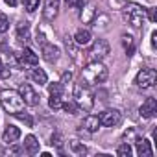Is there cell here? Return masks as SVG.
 I'll return each instance as SVG.
<instances>
[{
    "instance_id": "1",
    "label": "cell",
    "mask_w": 157,
    "mask_h": 157,
    "mask_svg": "<svg viewBox=\"0 0 157 157\" xmlns=\"http://www.w3.org/2000/svg\"><path fill=\"white\" fill-rule=\"evenodd\" d=\"M82 76H83V82L87 85L104 83L107 80V68L100 61H89V65H85L82 68Z\"/></svg>"
},
{
    "instance_id": "2",
    "label": "cell",
    "mask_w": 157,
    "mask_h": 157,
    "mask_svg": "<svg viewBox=\"0 0 157 157\" xmlns=\"http://www.w3.org/2000/svg\"><path fill=\"white\" fill-rule=\"evenodd\" d=\"M0 104H2V107L8 115H13V117L24 111V102H22L21 94L15 91H2L0 93Z\"/></svg>"
},
{
    "instance_id": "3",
    "label": "cell",
    "mask_w": 157,
    "mask_h": 157,
    "mask_svg": "<svg viewBox=\"0 0 157 157\" xmlns=\"http://www.w3.org/2000/svg\"><path fill=\"white\" fill-rule=\"evenodd\" d=\"M74 102L78 104V107H82L83 111H91L94 105V94L89 89L87 83H74Z\"/></svg>"
},
{
    "instance_id": "4",
    "label": "cell",
    "mask_w": 157,
    "mask_h": 157,
    "mask_svg": "<svg viewBox=\"0 0 157 157\" xmlns=\"http://www.w3.org/2000/svg\"><path fill=\"white\" fill-rule=\"evenodd\" d=\"M122 15L128 21V24H131L133 28H140L146 22V8H142L139 4H133V2H129V4L124 6Z\"/></svg>"
},
{
    "instance_id": "5",
    "label": "cell",
    "mask_w": 157,
    "mask_h": 157,
    "mask_svg": "<svg viewBox=\"0 0 157 157\" xmlns=\"http://www.w3.org/2000/svg\"><path fill=\"white\" fill-rule=\"evenodd\" d=\"M107 54H109V43L105 39H98L87 50V59L89 61H102Z\"/></svg>"
},
{
    "instance_id": "6",
    "label": "cell",
    "mask_w": 157,
    "mask_h": 157,
    "mask_svg": "<svg viewBox=\"0 0 157 157\" xmlns=\"http://www.w3.org/2000/svg\"><path fill=\"white\" fill-rule=\"evenodd\" d=\"M19 94H21L24 105L35 107V105L39 104V94H37V91H35L30 83H22V85L19 87Z\"/></svg>"
},
{
    "instance_id": "7",
    "label": "cell",
    "mask_w": 157,
    "mask_h": 157,
    "mask_svg": "<svg viewBox=\"0 0 157 157\" xmlns=\"http://www.w3.org/2000/svg\"><path fill=\"white\" fill-rule=\"evenodd\" d=\"M155 80H157V74L153 68H142L139 74H137V80L135 83L140 87V89H150L155 85Z\"/></svg>"
},
{
    "instance_id": "8",
    "label": "cell",
    "mask_w": 157,
    "mask_h": 157,
    "mask_svg": "<svg viewBox=\"0 0 157 157\" xmlns=\"http://www.w3.org/2000/svg\"><path fill=\"white\" fill-rule=\"evenodd\" d=\"M100 124L105 128H115L122 122V115L118 109H105L104 113H100Z\"/></svg>"
},
{
    "instance_id": "9",
    "label": "cell",
    "mask_w": 157,
    "mask_h": 157,
    "mask_svg": "<svg viewBox=\"0 0 157 157\" xmlns=\"http://www.w3.org/2000/svg\"><path fill=\"white\" fill-rule=\"evenodd\" d=\"M19 63H21L22 67H37L39 57H37V54H35L32 48H24V50L19 54Z\"/></svg>"
},
{
    "instance_id": "10",
    "label": "cell",
    "mask_w": 157,
    "mask_h": 157,
    "mask_svg": "<svg viewBox=\"0 0 157 157\" xmlns=\"http://www.w3.org/2000/svg\"><path fill=\"white\" fill-rule=\"evenodd\" d=\"M139 113H140V117H144V118H153L155 113H157V100H155V98H146V100L142 102Z\"/></svg>"
},
{
    "instance_id": "11",
    "label": "cell",
    "mask_w": 157,
    "mask_h": 157,
    "mask_svg": "<svg viewBox=\"0 0 157 157\" xmlns=\"http://www.w3.org/2000/svg\"><path fill=\"white\" fill-rule=\"evenodd\" d=\"M43 59L48 61V63H56V61L59 59V48L54 46V44L44 43V44H43Z\"/></svg>"
},
{
    "instance_id": "12",
    "label": "cell",
    "mask_w": 157,
    "mask_h": 157,
    "mask_svg": "<svg viewBox=\"0 0 157 157\" xmlns=\"http://www.w3.org/2000/svg\"><path fill=\"white\" fill-rule=\"evenodd\" d=\"M21 139V129L17 128V126H6V129H4V133H2V140L6 142V144H13L15 140H19Z\"/></svg>"
},
{
    "instance_id": "13",
    "label": "cell",
    "mask_w": 157,
    "mask_h": 157,
    "mask_svg": "<svg viewBox=\"0 0 157 157\" xmlns=\"http://www.w3.org/2000/svg\"><path fill=\"white\" fill-rule=\"evenodd\" d=\"M57 10H59V0H46L44 2V11H43L44 19L46 21H54L56 15H57Z\"/></svg>"
},
{
    "instance_id": "14",
    "label": "cell",
    "mask_w": 157,
    "mask_h": 157,
    "mask_svg": "<svg viewBox=\"0 0 157 157\" xmlns=\"http://www.w3.org/2000/svg\"><path fill=\"white\" fill-rule=\"evenodd\" d=\"M137 153L140 157H151L153 155V150H151V144L148 139H139L137 140Z\"/></svg>"
},
{
    "instance_id": "15",
    "label": "cell",
    "mask_w": 157,
    "mask_h": 157,
    "mask_svg": "<svg viewBox=\"0 0 157 157\" xmlns=\"http://www.w3.org/2000/svg\"><path fill=\"white\" fill-rule=\"evenodd\" d=\"M91 39H93L91 32H89V30H83V28H82V30H78L76 35H74V43H76L78 46H85V44H89Z\"/></svg>"
},
{
    "instance_id": "16",
    "label": "cell",
    "mask_w": 157,
    "mask_h": 157,
    "mask_svg": "<svg viewBox=\"0 0 157 157\" xmlns=\"http://www.w3.org/2000/svg\"><path fill=\"white\" fill-rule=\"evenodd\" d=\"M17 41L19 43H28L30 41V24L28 22H19V26H17Z\"/></svg>"
},
{
    "instance_id": "17",
    "label": "cell",
    "mask_w": 157,
    "mask_h": 157,
    "mask_svg": "<svg viewBox=\"0 0 157 157\" xmlns=\"http://www.w3.org/2000/svg\"><path fill=\"white\" fill-rule=\"evenodd\" d=\"M24 151L30 153V155L39 153V142H37V139H35L33 135H28V137L24 139Z\"/></svg>"
},
{
    "instance_id": "18",
    "label": "cell",
    "mask_w": 157,
    "mask_h": 157,
    "mask_svg": "<svg viewBox=\"0 0 157 157\" xmlns=\"http://www.w3.org/2000/svg\"><path fill=\"white\" fill-rule=\"evenodd\" d=\"M83 126H85V129L89 131V133H94L102 124H100V118H98V115H89V117H85V120H83Z\"/></svg>"
},
{
    "instance_id": "19",
    "label": "cell",
    "mask_w": 157,
    "mask_h": 157,
    "mask_svg": "<svg viewBox=\"0 0 157 157\" xmlns=\"http://www.w3.org/2000/svg\"><path fill=\"white\" fill-rule=\"evenodd\" d=\"M30 78H32L35 83H39V85H44L46 83V72L43 68H33L30 72Z\"/></svg>"
},
{
    "instance_id": "20",
    "label": "cell",
    "mask_w": 157,
    "mask_h": 157,
    "mask_svg": "<svg viewBox=\"0 0 157 157\" xmlns=\"http://www.w3.org/2000/svg\"><path fill=\"white\" fill-rule=\"evenodd\" d=\"M68 148H70V151L76 153V155H85V153H87V146H85L83 142H80V140H70V142H68Z\"/></svg>"
},
{
    "instance_id": "21",
    "label": "cell",
    "mask_w": 157,
    "mask_h": 157,
    "mask_svg": "<svg viewBox=\"0 0 157 157\" xmlns=\"http://www.w3.org/2000/svg\"><path fill=\"white\" fill-rule=\"evenodd\" d=\"M122 44H124V50H126V54L128 56H131L133 54V50H135V43H133V37L131 35H122Z\"/></svg>"
},
{
    "instance_id": "22",
    "label": "cell",
    "mask_w": 157,
    "mask_h": 157,
    "mask_svg": "<svg viewBox=\"0 0 157 157\" xmlns=\"http://www.w3.org/2000/svg\"><path fill=\"white\" fill-rule=\"evenodd\" d=\"M131 153H133V150H131V146H129L128 142H122V144L117 148V155H118V157H131Z\"/></svg>"
},
{
    "instance_id": "23",
    "label": "cell",
    "mask_w": 157,
    "mask_h": 157,
    "mask_svg": "<svg viewBox=\"0 0 157 157\" xmlns=\"http://www.w3.org/2000/svg\"><path fill=\"white\" fill-rule=\"evenodd\" d=\"M94 13H96L94 6H93V4H89V6L85 8V11H82V21H83V22H91V21H93V17H94Z\"/></svg>"
},
{
    "instance_id": "24",
    "label": "cell",
    "mask_w": 157,
    "mask_h": 157,
    "mask_svg": "<svg viewBox=\"0 0 157 157\" xmlns=\"http://www.w3.org/2000/svg\"><path fill=\"white\" fill-rule=\"evenodd\" d=\"M48 93L52 96H63V83L57 82V83H50L48 85Z\"/></svg>"
},
{
    "instance_id": "25",
    "label": "cell",
    "mask_w": 157,
    "mask_h": 157,
    "mask_svg": "<svg viewBox=\"0 0 157 157\" xmlns=\"http://www.w3.org/2000/svg\"><path fill=\"white\" fill-rule=\"evenodd\" d=\"M39 2H41V0H22L24 10H26L28 13H33V11L39 8Z\"/></svg>"
},
{
    "instance_id": "26",
    "label": "cell",
    "mask_w": 157,
    "mask_h": 157,
    "mask_svg": "<svg viewBox=\"0 0 157 157\" xmlns=\"http://www.w3.org/2000/svg\"><path fill=\"white\" fill-rule=\"evenodd\" d=\"M61 107H63L67 113H70V115H76V113H78V104H76V102H65V104H61Z\"/></svg>"
},
{
    "instance_id": "27",
    "label": "cell",
    "mask_w": 157,
    "mask_h": 157,
    "mask_svg": "<svg viewBox=\"0 0 157 157\" xmlns=\"http://www.w3.org/2000/svg\"><path fill=\"white\" fill-rule=\"evenodd\" d=\"M8 28H10V21H8V17H6L4 13H0V33H6Z\"/></svg>"
},
{
    "instance_id": "28",
    "label": "cell",
    "mask_w": 157,
    "mask_h": 157,
    "mask_svg": "<svg viewBox=\"0 0 157 157\" xmlns=\"http://www.w3.org/2000/svg\"><path fill=\"white\" fill-rule=\"evenodd\" d=\"M48 105H50L52 109H59V107H61V96H52V94H50Z\"/></svg>"
},
{
    "instance_id": "29",
    "label": "cell",
    "mask_w": 157,
    "mask_h": 157,
    "mask_svg": "<svg viewBox=\"0 0 157 157\" xmlns=\"http://www.w3.org/2000/svg\"><path fill=\"white\" fill-rule=\"evenodd\" d=\"M68 8H82L83 6V0H65Z\"/></svg>"
},
{
    "instance_id": "30",
    "label": "cell",
    "mask_w": 157,
    "mask_h": 157,
    "mask_svg": "<svg viewBox=\"0 0 157 157\" xmlns=\"http://www.w3.org/2000/svg\"><path fill=\"white\" fill-rule=\"evenodd\" d=\"M0 76H2V78H10V67H4L2 59H0Z\"/></svg>"
},
{
    "instance_id": "31",
    "label": "cell",
    "mask_w": 157,
    "mask_h": 157,
    "mask_svg": "<svg viewBox=\"0 0 157 157\" xmlns=\"http://www.w3.org/2000/svg\"><path fill=\"white\" fill-rule=\"evenodd\" d=\"M146 13L150 15V21H151V22H155V21H157V13H155V8H150V10H146Z\"/></svg>"
},
{
    "instance_id": "32",
    "label": "cell",
    "mask_w": 157,
    "mask_h": 157,
    "mask_svg": "<svg viewBox=\"0 0 157 157\" xmlns=\"http://www.w3.org/2000/svg\"><path fill=\"white\" fill-rule=\"evenodd\" d=\"M157 46V32H151V48Z\"/></svg>"
},
{
    "instance_id": "33",
    "label": "cell",
    "mask_w": 157,
    "mask_h": 157,
    "mask_svg": "<svg viewBox=\"0 0 157 157\" xmlns=\"http://www.w3.org/2000/svg\"><path fill=\"white\" fill-rule=\"evenodd\" d=\"M70 80H72V74H70V72H65V74H63V82H61V83H67V82H70Z\"/></svg>"
},
{
    "instance_id": "34",
    "label": "cell",
    "mask_w": 157,
    "mask_h": 157,
    "mask_svg": "<svg viewBox=\"0 0 157 157\" xmlns=\"http://www.w3.org/2000/svg\"><path fill=\"white\" fill-rule=\"evenodd\" d=\"M4 2H6L8 6H11V8H13V6H17V0H4Z\"/></svg>"
}]
</instances>
